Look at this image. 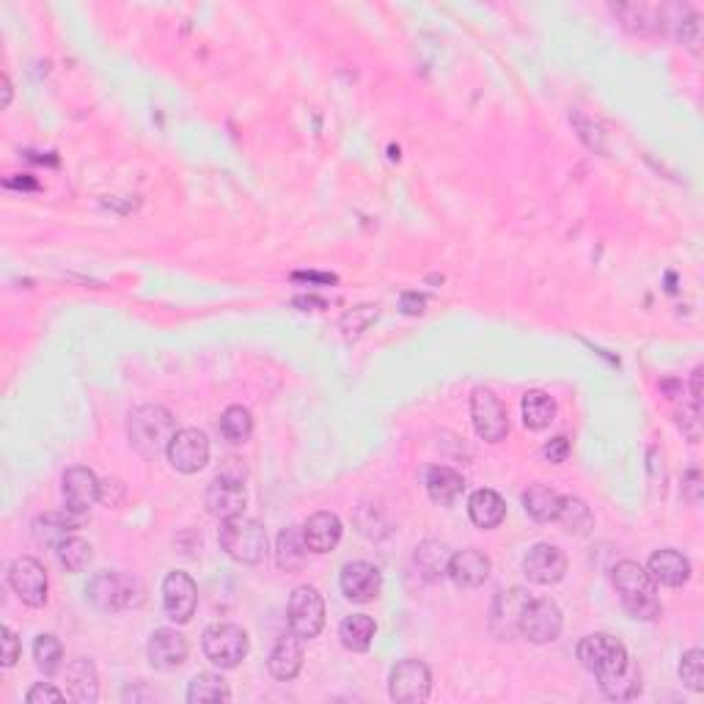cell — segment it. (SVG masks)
<instances>
[{
    "instance_id": "6da1fadb",
    "label": "cell",
    "mask_w": 704,
    "mask_h": 704,
    "mask_svg": "<svg viewBox=\"0 0 704 704\" xmlns=\"http://www.w3.org/2000/svg\"><path fill=\"white\" fill-rule=\"evenodd\" d=\"M614 586L625 611L636 622H655L663 611L658 597V583L649 578V572L638 561H619L614 567Z\"/></svg>"
},
{
    "instance_id": "7a4b0ae2",
    "label": "cell",
    "mask_w": 704,
    "mask_h": 704,
    "mask_svg": "<svg viewBox=\"0 0 704 704\" xmlns=\"http://www.w3.org/2000/svg\"><path fill=\"white\" fill-rule=\"evenodd\" d=\"M130 446L143 460H157L168 454V446L176 435V421L171 410L163 405H141L130 413Z\"/></svg>"
},
{
    "instance_id": "3957f363",
    "label": "cell",
    "mask_w": 704,
    "mask_h": 704,
    "mask_svg": "<svg viewBox=\"0 0 704 704\" xmlns=\"http://www.w3.org/2000/svg\"><path fill=\"white\" fill-rule=\"evenodd\" d=\"M218 542L220 550L234 559L237 564H262L270 553V542H267V531L259 520H251V517L237 515L223 520V526L218 531Z\"/></svg>"
},
{
    "instance_id": "277c9868",
    "label": "cell",
    "mask_w": 704,
    "mask_h": 704,
    "mask_svg": "<svg viewBox=\"0 0 704 704\" xmlns=\"http://www.w3.org/2000/svg\"><path fill=\"white\" fill-rule=\"evenodd\" d=\"M86 600L99 611H121L143 600V586L138 578L124 572H97L86 586Z\"/></svg>"
},
{
    "instance_id": "5b68a950",
    "label": "cell",
    "mask_w": 704,
    "mask_h": 704,
    "mask_svg": "<svg viewBox=\"0 0 704 704\" xmlns=\"http://www.w3.org/2000/svg\"><path fill=\"white\" fill-rule=\"evenodd\" d=\"M204 655L220 669H237L248 655V633L234 622H218L204 630Z\"/></svg>"
},
{
    "instance_id": "8992f818",
    "label": "cell",
    "mask_w": 704,
    "mask_h": 704,
    "mask_svg": "<svg viewBox=\"0 0 704 704\" xmlns=\"http://www.w3.org/2000/svg\"><path fill=\"white\" fill-rule=\"evenodd\" d=\"M286 619H289V630L303 641L317 638L322 633V627H325V600H322V594L314 586H297L295 592L289 594Z\"/></svg>"
},
{
    "instance_id": "52a82bcc",
    "label": "cell",
    "mask_w": 704,
    "mask_h": 704,
    "mask_svg": "<svg viewBox=\"0 0 704 704\" xmlns=\"http://www.w3.org/2000/svg\"><path fill=\"white\" fill-rule=\"evenodd\" d=\"M432 693V671L424 660H399L388 677V696L399 704L427 702Z\"/></svg>"
},
{
    "instance_id": "ba28073f",
    "label": "cell",
    "mask_w": 704,
    "mask_h": 704,
    "mask_svg": "<svg viewBox=\"0 0 704 704\" xmlns=\"http://www.w3.org/2000/svg\"><path fill=\"white\" fill-rule=\"evenodd\" d=\"M204 504H207L209 515L218 517V520H229V517L242 515L245 504H248V490H245V482H242V473H231L229 465L223 471H218L215 482L207 487Z\"/></svg>"
},
{
    "instance_id": "9c48e42d",
    "label": "cell",
    "mask_w": 704,
    "mask_h": 704,
    "mask_svg": "<svg viewBox=\"0 0 704 704\" xmlns=\"http://www.w3.org/2000/svg\"><path fill=\"white\" fill-rule=\"evenodd\" d=\"M575 652H578L583 669L592 671L594 677H603V674L622 669L630 660L625 644L619 638L608 636V633H592V636L581 638Z\"/></svg>"
},
{
    "instance_id": "30bf717a",
    "label": "cell",
    "mask_w": 704,
    "mask_h": 704,
    "mask_svg": "<svg viewBox=\"0 0 704 704\" xmlns=\"http://www.w3.org/2000/svg\"><path fill=\"white\" fill-rule=\"evenodd\" d=\"M471 421L476 435L487 443H501L509 435V416L504 402L490 388H476L471 394Z\"/></svg>"
},
{
    "instance_id": "8fae6325",
    "label": "cell",
    "mask_w": 704,
    "mask_h": 704,
    "mask_svg": "<svg viewBox=\"0 0 704 704\" xmlns=\"http://www.w3.org/2000/svg\"><path fill=\"white\" fill-rule=\"evenodd\" d=\"M561 608L548 597H539L526 605L520 616V636H526L531 644H550L561 636Z\"/></svg>"
},
{
    "instance_id": "7c38bea8",
    "label": "cell",
    "mask_w": 704,
    "mask_h": 704,
    "mask_svg": "<svg viewBox=\"0 0 704 704\" xmlns=\"http://www.w3.org/2000/svg\"><path fill=\"white\" fill-rule=\"evenodd\" d=\"M9 586L22 603L31 605V608H42L47 603V589H50L47 570H44L42 561L33 559V556H20L11 564Z\"/></svg>"
},
{
    "instance_id": "4fadbf2b",
    "label": "cell",
    "mask_w": 704,
    "mask_h": 704,
    "mask_svg": "<svg viewBox=\"0 0 704 704\" xmlns=\"http://www.w3.org/2000/svg\"><path fill=\"white\" fill-rule=\"evenodd\" d=\"M168 462H171V468L179 473H198L207 468L209 462V440L207 435L201 432V429H176L174 440H171V446H168Z\"/></svg>"
},
{
    "instance_id": "5bb4252c",
    "label": "cell",
    "mask_w": 704,
    "mask_h": 704,
    "mask_svg": "<svg viewBox=\"0 0 704 704\" xmlns=\"http://www.w3.org/2000/svg\"><path fill=\"white\" fill-rule=\"evenodd\" d=\"M198 605V586L196 581L182 570H174L165 575L163 581V611L165 616L176 622V625H185L193 619Z\"/></svg>"
},
{
    "instance_id": "9a60e30c",
    "label": "cell",
    "mask_w": 704,
    "mask_h": 704,
    "mask_svg": "<svg viewBox=\"0 0 704 704\" xmlns=\"http://www.w3.org/2000/svg\"><path fill=\"white\" fill-rule=\"evenodd\" d=\"M339 586L350 603H372L383 592V572L372 561H347L341 567Z\"/></svg>"
},
{
    "instance_id": "2e32d148",
    "label": "cell",
    "mask_w": 704,
    "mask_h": 704,
    "mask_svg": "<svg viewBox=\"0 0 704 704\" xmlns=\"http://www.w3.org/2000/svg\"><path fill=\"white\" fill-rule=\"evenodd\" d=\"M523 572L531 583L537 586H553L567 575V556L550 542H539L528 550L523 559Z\"/></svg>"
},
{
    "instance_id": "e0dca14e",
    "label": "cell",
    "mask_w": 704,
    "mask_h": 704,
    "mask_svg": "<svg viewBox=\"0 0 704 704\" xmlns=\"http://www.w3.org/2000/svg\"><path fill=\"white\" fill-rule=\"evenodd\" d=\"M531 603L526 589H506L498 592V597L493 600L490 608V630L495 633V638H515L520 633V616L526 611V605Z\"/></svg>"
},
{
    "instance_id": "ac0fdd59",
    "label": "cell",
    "mask_w": 704,
    "mask_h": 704,
    "mask_svg": "<svg viewBox=\"0 0 704 704\" xmlns=\"http://www.w3.org/2000/svg\"><path fill=\"white\" fill-rule=\"evenodd\" d=\"M64 501H66V512L72 515H83L88 512L91 506L99 501V493H102V482L97 479V473L91 468H83V465H75L64 473Z\"/></svg>"
},
{
    "instance_id": "d6986e66",
    "label": "cell",
    "mask_w": 704,
    "mask_h": 704,
    "mask_svg": "<svg viewBox=\"0 0 704 704\" xmlns=\"http://www.w3.org/2000/svg\"><path fill=\"white\" fill-rule=\"evenodd\" d=\"M187 638L174 630V627H160L154 630L149 644H146V655H149V663H152L157 671H174L179 666H185L187 660Z\"/></svg>"
},
{
    "instance_id": "ffe728a7",
    "label": "cell",
    "mask_w": 704,
    "mask_h": 704,
    "mask_svg": "<svg viewBox=\"0 0 704 704\" xmlns=\"http://www.w3.org/2000/svg\"><path fill=\"white\" fill-rule=\"evenodd\" d=\"M490 570H493V561L487 559L482 550L465 548L451 553L449 578L457 583L460 589H476V586H482V583L490 578Z\"/></svg>"
},
{
    "instance_id": "44dd1931",
    "label": "cell",
    "mask_w": 704,
    "mask_h": 704,
    "mask_svg": "<svg viewBox=\"0 0 704 704\" xmlns=\"http://www.w3.org/2000/svg\"><path fill=\"white\" fill-rule=\"evenodd\" d=\"M649 578L660 586H669V589H680L685 583L691 581V561L682 556L680 550H658L652 553V559L647 564Z\"/></svg>"
},
{
    "instance_id": "7402d4cb",
    "label": "cell",
    "mask_w": 704,
    "mask_h": 704,
    "mask_svg": "<svg viewBox=\"0 0 704 704\" xmlns=\"http://www.w3.org/2000/svg\"><path fill=\"white\" fill-rule=\"evenodd\" d=\"M300 669H303V638L295 636V633L278 638L270 658H267V671L273 674L275 680L289 682L295 680Z\"/></svg>"
},
{
    "instance_id": "603a6c76",
    "label": "cell",
    "mask_w": 704,
    "mask_h": 704,
    "mask_svg": "<svg viewBox=\"0 0 704 704\" xmlns=\"http://www.w3.org/2000/svg\"><path fill=\"white\" fill-rule=\"evenodd\" d=\"M341 531H344V526H341L339 515H333V512H314L306 520V526H303V539H306L311 553L322 556V553H330V550L339 545Z\"/></svg>"
},
{
    "instance_id": "cb8c5ba5",
    "label": "cell",
    "mask_w": 704,
    "mask_h": 704,
    "mask_svg": "<svg viewBox=\"0 0 704 704\" xmlns=\"http://www.w3.org/2000/svg\"><path fill=\"white\" fill-rule=\"evenodd\" d=\"M308 553H311V550H308L306 539H303V528L289 526L275 539V564L284 572L303 570Z\"/></svg>"
},
{
    "instance_id": "d4e9b609",
    "label": "cell",
    "mask_w": 704,
    "mask_h": 704,
    "mask_svg": "<svg viewBox=\"0 0 704 704\" xmlns=\"http://www.w3.org/2000/svg\"><path fill=\"white\" fill-rule=\"evenodd\" d=\"M468 515H471L473 526L493 531L506 520V501L495 490H476L468 498Z\"/></svg>"
},
{
    "instance_id": "484cf974",
    "label": "cell",
    "mask_w": 704,
    "mask_h": 704,
    "mask_svg": "<svg viewBox=\"0 0 704 704\" xmlns=\"http://www.w3.org/2000/svg\"><path fill=\"white\" fill-rule=\"evenodd\" d=\"M69 680V696L80 704H94L99 699V677L94 660L75 658L66 669Z\"/></svg>"
},
{
    "instance_id": "4316f807",
    "label": "cell",
    "mask_w": 704,
    "mask_h": 704,
    "mask_svg": "<svg viewBox=\"0 0 704 704\" xmlns=\"http://www.w3.org/2000/svg\"><path fill=\"white\" fill-rule=\"evenodd\" d=\"M597 682H600V691L608 699H614V702H627V699H636L638 693H641V671H638L633 658L627 660L622 669L597 677Z\"/></svg>"
},
{
    "instance_id": "83f0119b",
    "label": "cell",
    "mask_w": 704,
    "mask_h": 704,
    "mask_svg": "<svg viewBox=\"0 0 704 704\" xmlns=\"http://www.w3.org/2000/svg\"><path fill=\"white\" fill-rule=\"evenodd\" d=\"M427 493L440 506H451L465 493V479L449 465H435L427 471Z\"/></svg>"
},
{
    "instance_id": "f1b7e54d",
    "label": "cell",
    "mask_w": 704,
    "mask_h": 704,
    "mask_svg": "<svg viewBox=\"0 0 704 704\" xmlns=\"http://www.w3.org/2000/svg\"><path fill=\"white\" fill-rule=\"evenodd\" d=\"M523 506H526V515L537 523H556L561 509V495L548 487V484H531L526 493H523Z\"/></svg>"
},
{
    "instance_id": "f546056e",
    "label": "cell",
    "mask_w": 704,
    "mask_h": 704,
    "mask_svg": "<svg viewBox=\"0 0 704 704\" xmlns=\"http://www.w3.org/2000/svg\"><path fill=\"white\" fill-rule=\"evenodd\" d=\"M449 561H451L449 545H443V542H438V539H424V542L416 548L418 570H421V575L432 583L449 575Z\"/></svg>"
},
{
    "instance_id": "4dcf8cb0",
    "label": "cell",
    "mask_w": 704,
    "mask_h": 704,
    "mask_svg": "<svg viewBox=\"0 0 704 704\" xmlns=\"http://www.w3.org/2000/svg\"><path fill=\"white\" fill-rule=\"evenodd\" d=\"M229 699V682L223 680L220 674H212V671H201V674H196V677L190 680V685H187V702L190 704L229 702Z\"/></svg>"
},
{
    "instance_id": "1f68e13d",
    "label": "cell",
    "mask_w": 704,
    "mask_h": 704,
    "mask_svg": "<svg viewBox=\"0 0 704 704\" xmlns=\"http://www.w3.org/2000/svg\"><path fill=\"white\" fill-rule=\"evenodd\" d=\"M374 636H377V625H374L372 616L366 614L347 616L339 625L341 644L352 649V652H366V649L372 647Z\"/></svg>"
},
{
    "instance_id": "d6a6232c",
    "label": "cell",
    "mask_w": 704,
    "mask_h": 704,
    "mask_svg": "<svg viewBox=\"0 0 704 704\" xmlns=\"http://www.w3.org/2000/svg\"><path fill=\"white\" fill-rule=\"evenodd\" d=\"M520 410H523V424L534 432L548 429L556 418V402L545 391H528L520 402Z\"/></svg>"
},
{
    "instance_id": "836d02e7",
    "label": "cell",
    "mask_w": 704,
    "mask_h": 704,
    "mask_svg": "<svg viewBox=\"0 0 704 704\" xmlns=\"http://www.w3.org/2000/svg\"><path fill=\"white\" fill-rule=\"evenodd\" d=\"M556 520L564 526L567 534H575V537L589 534V528L594 526L592 509L583 504L581 498H575V495H561V509Z\"/></svg>"
},
{
    "instance_id": "e575fe53",
    "label": "cell",
    "mask_w": 704,
    "mask_h": 704,
    "mask_svg": "<svg viewBox=\"0 0 704 704\" xmlns=\"http://www.w3.org/2000/svg\"><path fill=\"white\" fill-rule=\"evenodd\" d=\"M220 435L229 440V443H234V446H240V443H245V440H251L253 435V416L248 407L242 405H231L223 410V416H220Z\"/></svg>"
},
{
    "instance_id": "d590c367",
    "label": "cell",
    "mask_w": 704,
    "mask_h": 704,
    "mask_svg": "<svg viewBox=\"0 0 704 704\" xmlns=\"http://www.w3.org/2000/svg\"><path fill=\"white\" fill-rule=\"evenodd\" d=\"M69 515H72V512H69ZM69 515L36 517V523H33V537L39 539L42 545L58 548L66 537H72V531L77 528V520Z\"/></svg>"
},
{
    "instance_id": "8d00e7d4",
    "label": "cell",
    "mask_w": 704,
    "mask_h": 704,
    "mask_svg": "<svg viewBox=\"0 0 704 704\" xmlns=\"http://www.w3.org/2000/svg\"><path fill=\"white\" fill-rule=\"evenodd\" d=\"M55 553H58V561H61V567H64L66 572H83L91 564V559H94V548L88 545L86 539L80 537H66L58 548H55Z\"/></svg>"
},
{
    "instance_id": "74e56055",
    "label": "cell",
    "mask_w": 704,
    "mask_h": 704,
    "mask_svg": "<svg viewBox=\"0 0 704 704\" xmlns=\"http://www.w3.org/2000/svg\"><path fill=\"white\" fill-rule=\"evenodd\" d=\"M33 660L39 671H44L47 677H53L55 671L61 669V660H64V647L53 633H42V636L33 641Z\"/></svg>"
},
{
    "instance_id": "f35d334b",
    "label": "cell",
    "mask_w": 704,
    "mask_h": 704,
    "mask_svg": "<svg viewBox=\"0 0 704 704\" xmlns=\"http://www.w3.org/2000/svg\"><path fill=\"white\" fill-rule=\"evenodd\" d=\"M680 680L685 688L693 693L704 691V652L702 649H688L680 660Z\"/></svg>"
},
{
    "instance_id": "ab89813d",
    "label": "cell",
    "mask_w": 704,
    "mask_h": 704,
    "mask_svg": "<svg viewBox=\"0 0 704 704\" xmlns=\"http://www.w3.org/2000/svg\"><path fill=\"white\" fill-rule=\"evenodd\" d=\"M28 704H44V702H64V693L58 691L50 682H36L31 691L25 693Z\"/></svg>"
},
{
    "instance_id": "60d3db41",
    "label": "cell",
    "mask_w": 704,
    "mask_h": 704,
    "mask_svg": "<svg viewBox=\"0 0 704 704\" xmlns=\"http://www.w3.org/2000/svg\"><path fill=\"white\" fill-rule=\"evenodd\" d=\"M377 306H361V308H355L352 314H347V317L341 319V325H350L352 322V330L350 333H361V330H366L369 325H372L374 319H377Z\"/></svg>"
},
{
    "instance_id": "b9f144b4",
    "label": "cell",
    "mask_w": 704,
    "mask_h": 704,
    "mask_svg": "<svg viewBox=\"0 0 704 704\" xmlns=\"http://www.w3.org/2000/svg\"><path fill=\"white\" fill-rule=\"evenodd\" d=\"M0 636H3L0 638V641H3V660H0V663H3L6 669H11V666L20 660V652H22L20 638L14 636V630H11V627H3V630H0Z\"/></svg>"
},
{
    "instance_id": "7bdbcfd3",
    "label": "cell",
    "mask_w": 704,
    "mask_h": 704,
    "mask_svg": "<svg viewBox=\"0 0 704 704\" xmlns=\"http://www.w3.org/2000/svg\"><path fill=\"white\" fill-rule=\"evenodd\" d=\"M570 449V440L564 438V435H559V438L548 440V443L542 446V457L548 462H553V465H559V462H564L570 457Z\"/></svg>"
},
{
    "instance_id": "ee69618b",
    "label": "cell",
    "mask_w": 704,
    "mask_h": 704,
    "mask_svg": "<svg viewBox=\"0 0 704 704\" xmlns=\"http://www.w3.org/2000/svg\"><path fill=\"white\" fill-rule=\"evenodd\" d=\"M699 490H702V484H699V471L691 468V471L685 473V479H682V493H685V498H688L691 504H699Z\"/></svg>"
},
{
    "instance_id": "f6af8a7d",
    "label": "cell",
    "mask_w": 704,
    "mask_h": 704,
    "mask_svg": "<svg viewBox=\"0 0 704 704\" xmlns=\"http://www.w3.org/2000/svg\"><path fill=\"white\" fill-rule=\"evenodd\" d=\"M424 306H427L424 295H418V292H405V295H402V311H405V314H410V317L421 314V311H424Z\"/></svg>"
},
{
    "instance_id": "bcb514c9",
    "label": "cell",
    "mask_w": 704,
    "mask_h": 704,
    "mask_svg": "<svg viewBox=\"0 0 704 704\" xmlns=\"http://www.w3.org/2000/svg\"><path fill=\"white\" fill-rule=\"evenodd\" d=\"M691 394H693V407H696V410H702V369H696V372H693Z\"/></svg>"
},
{
    "instance_id": "7dc6e473",
    "label": "cell",
    "mask_w": 704,
    "mask_h": 704,
    "mask_svg": "<svg viewBox=\"0 0 704 704\" xmlns=\"http://www.w3.org/2000/svg\"><path fill=\"white\" fill-rule=\"evenodd\" d=\"M295 278H297V281H319V284H333V281H336L333 275H314V273H311V275H300V273H297Z\"/></svg>"
},
{
    "instance_id": "c3c4849f",
    "label": "cell",
    "mask_w": 704,
    "mask_h": 704,
    "mask_svg": "<svg viewBox=\"0 0 704 704\" xmlns=\"http://www.w3.org/2000/svg\"><path fill=\"white\" fill-rule=\"evenodd\" d=\"M0 83H3V108H9L11 105V80L3 75V80H0Z\"/></svg>"
},
{
    "instance_id": "681fc988",
    "label": "cell",
    "mask_w": 704,
    "mask_h": 704,
    "mask_svg": "<svg viewBox=\"0 0 704 704\" xmlns=\"http://www.w3.org/2000/svg\"><path fill=\"white\" fill-rule=\"evenodd\" d=\"M295 303L297 306H325L322 300H311V297H308V300H295Z\"/></svg>"
}]
</instances>
